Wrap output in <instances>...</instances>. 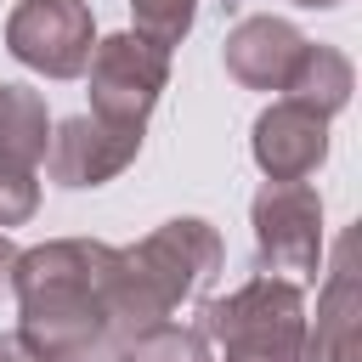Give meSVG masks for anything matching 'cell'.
<instances>
[{"instance_id":"3957f363","label":"cell","mask_w":362,"mask_h":362,"mask_svg":"<svg viewBox=\"0 0 362 362\" xmlns=\"http://www.w3.org/2000/svg\"><path fill=\"white\" fill-rule=\"evenodd\" d=\"M124 266L141 277V288L175 317L181 305H198L209 294V283L226 266V243L204 215H175L158 232H147L141 243L124 249Z\"/></svg>"},{"instance_id":"2e32d148","label":"cell","mask_w":362,"mask_h":362,"mask_svg":"<svg viewBox=\"0 0 362 362\" xmlns=\"http://www.w3.org/2000/svg\"><path fill=\"white\" fill-rule=\"evenodd\" d=\"M11 266H17V243L0 232V283H11Z\"/></svg>"},{"instance_id":"7c38bea8","label":"cell","mask_w":362,"mask_h":362,"mask_svg":"<svg viewBox=\"0 0 362 362\" xmlns=\"http://www.w3.org/2000/svg\"><path fill=\"white\" fill-rule=\"evenodd\" d=\"M51 147V107L34 85H0V158L34 170Z\"/></svg>"},{"instance_id":"9c48e42d","label":"cell","mask_w":362,"mask_h":362,"mask_svg":"<svg viewBox=\"0 0 362 362\" xmlns=\"http://www.w3.org/2000/svg\"><path fill=\"white\" fill-rule=\"evenodd\" d=\"M300 51H305V34H300L288 17H243V23L226 34L221 62H226V74H232L243 90H277V96H283Z\"/></svg>"},{"instance_id":"e0dca14e","label":"cell","mask_w":362,"mask_h":362,"mask_svg":"<svg viewBox=\"0 0 362 362\" xmlns=\"http://www.w3.org/2000/svg\"><path fill=\"white\" fill-rule=\"evenodd\" d=\"M0 362H28V351L17 345V334H0Z\"/></svg>"},{"instance_id":"ba28073f","label":"cell","mask_w":362,"mask_h":362,"mask_svg":"<svg viewBox=\"0 0 362 362\" xmlns=\"http://www.w3.org/2000/svg\"><path fill=\"white\" fill-rule=\"evenodd\" d=\"M249 153L266 181H305L328 158V119L277 96L272 107H260V119L249 130Z\"/></svg>"},{"instance_id":"52a82bcc","label":"cell","mask_w":362,"mask_h":362,"mask_svg":"<svg viewBox=\"0 0 362 362\" xmlns=\"http://www.w3.org/2000/svg\"><path fill=\"white\" fill-rule=\"evenodd\" d=\"M141 136L147 130H130V124H107L96 113H74L62 124H51V147H45V170L57 187H102L113 175H124L141 153Z\"/></svg>"},{"instance_id":"4fadbf2b","label":"cell","mask_w":362,"mask_h":362,"mask_svg":"<svg viewBox=\"0 0 362 362\" xmlns=\"http://www.w3.org/2000/svg\"><path fill=\"white\" fill-rule=\"evenodd\" d=\"M130 17H136V34L153 40V45H181L198 23V0H130Z\"/></svg>"},{"instance_id":"8fae6325","label":"cell","mask_w":362,"mask_h":362,"mask_svg":"<svg viewBox=\"0 0 362 362\" xmlns=\"http://www.w3.org/2000/svg\"><path fill=\"white\" fill-rule=\"evenodd\" d=\"M351 85H356L351 57L334 51V45H311V40H305V51H300V62H294L283 96L300 102V107H311V113H322V119H334V113L351 102Z\"/></svg>"},{"instance_id":"6da1fadb","label":"cell","mask_w":362,"mask_h":362,"mask_svg":"<svg viewBox=\"0 0 362 362\" xmlns=\"http://www.w3.org/2000/svg\"><path fill=\"white\" fill-rule=\"evenodd\" d=\"M119 249L102 238H51L17 249V345L28 362H130V334L113 317Z\"/></svg>"},{"instance_id":"5bb4252c","label":"cell","mask_w":362,"mask_h":362,"mask_svg":"<svg viewBox=\"0 0 362 362\" xmlns=\"http://www.w3.org/2000/svg\"><path fill=\"white\" fill-rule=\"evenodd\" d=\"M130 362H215V356H209V345H204L198 328L164 322V328H153L147 339L130 345Z\"/></svg>"},{"instance_id":"30bf717a","label":"cell","mask_w":362,"mask_h":362,"mask_svg":"<svg viewBox=\"0 0 362 362\" xmlns=\"http://www.w3.org/2000/svg\"><path fill=\"white\" fill-rule=\"evenodd\" d=\"M305 362H356V266L351 238H339L334 272L317 294V328H305Z\"/></svg>"},{"instance_id":"277c9868","label":"cell","mask_w":362,"mask_h":362,"mask_svg":"<svg viewBox=\"0 0 362 362\" xmlns=\"http://www.w3.org/2000/svg\"><path fill=\"white\" fill-rule=\"evenodd\" d=\"M255 255L266 277H283L294 288L317 283L322 272V198L311 181H266L249 204Z\"/></svg>"},{"instance_id":"8992f818","label":"cell","mask_w":362,"mask_h":362,"mask_svg":"<svg viewBox=\"0 0 362 362\" xmlns=\"http://www.w3.org/2000/svg\"><path fill=\"white\" fill-rule=\"evenodd\" d=\"M6 51L45 79H79L96 51V17L85 0H17L6 17Z\"/></svg>"},{"instance_id":"7a4b0ae2","label":"cell","mask_w":362,"mask_h":362,"mask_svg":"<svg viewBox=\"0 0 362 362\" xmlns=\"http://www.w3.org/2000/svg\"><path fill=\"white\" fill-rule=\"evenodd\" d=\"M215 362H305V294L283 277H249L226 300H198L192 322Z\"/></svg>"},{"instance_id":"9a60e30c","label":"cell","mask_w":362,"mask_h":362,"mask_svg":"<svg viewBox=\"0 0 362 362\" xmlns=\"http://www.w3.org/2000/svg\"><path fill=\"white\" fill-rule=\"evenodd\" d=\"M34 209H40V181H34V170L0 158V232L34 221Z\"/></svg>"},{"instance_id":"5b68a950","label":"cell","mask_w":362,"mask_h":362,"mask_svg":"<svg viewBox=\"0 0 362 362\" xmlns=\"http://www.w3.org/2000/svg\"><path fill=\"white\" fill-rule=\"evenodd\" d=\"M85 79H90V113L96 119L147 130V113L158 107L164 85H170V51L141 40L136 28H124V34L96 40Z\"/></svg>"},{"instance_id":"ac0fdd59","label":"cell","mask_w":362,"mask_h":362,"mask_svg":"<svg viewBox=\"0 0 362 362\" xmlns=\"http://www.w3.org/2000/svg\"><path fill=\"white\" fill-rule=\"evenodd\" d=\"M288 6H305V11H334L339 0H288Z\"/></svg>"}]
</instances>
